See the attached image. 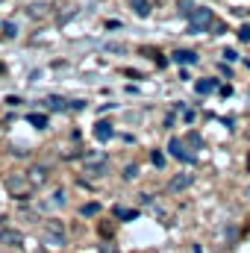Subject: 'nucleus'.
I'll use <instances>...</instances> for the list:
<instances>
[{"label":"nucleus","mask_w":250,"mask_h":253,"mask_svg":"<svg viewBox=\"0 0 250 253\" xmlns=\"http://www.w3.org/2000/svg\"><path fill=\"white\" fill-rule=\"evenodd\" d=\"M212 24H215V15H212V9H206V6H197V9H191V18H188V33H206Z\"/></svg>","instance_id":"obj_1"},{"label":"nucleus","mask_w":250,"mask_h":253,"mask_svg":"<svg viewBox=\"0 0 250 253\" xmlns=\"http://www.w3.org/2000/svg\"><path fill=\"white\" fill-rule=\"evenodd\" d=\"M168 153H171L174 159H180V162H194V156L186 150V141H183V138H171V141H168Z\"/></svg>","instance_id":"obj_2"},{"label":"nucleus","mask_w":250,"mask_h":253,"mask_svg":"<svg viewBox=\"0 0 250 253\" xmlns=\"http://www.w3.org/2000/svg\"><path fill=\"white\" fill-rule=\"evenodd\" d=\"M103 171H106V156L103 153L85 156V174H103Z\"/></svg>","instance_id":"obj_3"},{"label":"nucleus","mask_w":250,"mask_h":253,"mask_svg":"<svg viewBox=\"0 0 250 253\" xmlns=\"http://www.w3.org/2000/svg\"><path fill=\"white\" fill-rule=\"evenodd\" d=\"M47 245H53V248H59V245H65V233H62V227L59 224H50L47 227Z\"/></svg>","instance_id":"obj_4"},{"label":"nucleus","mask_w":250,"mask_h":253,"mask_svg":"<svg viewBox=\"0 0 250 253\" xmlns=\"http://www.w3.org/2000/svg\"><path fill=\"white\" fill-rule=\"evenodd\" d=\"M112 135H115V129H112L109 121H97V126H94V138L97 141H109Z\"/></svg>","instance_id":"obj_5"},{"label":"nucleus","mask_w":250,"mask_h":253,"mask_svg":"<svg viewBox=\"0 0 250 253\" xmlns=\"http://www.w3.org/2000/svg\"><path fill=\"white\" fill-rule=\"evenodd\" d=\"M191 186V174H180V177H174L171 183H168V191H183Z\"/></svg>","instance_id":"obj_6"},{"label":"nucleus","mask_w":250,"mask_h":253,"mask_svg":"<svg viewBox=\"0 0 250 253\" xmlns=\"http://www.w3.org/2000/svg\"><path fill=\"white\" fill-rule=\"evenodd\" d=\"M174 62L194 65V62H197V53H194V50H177V53H174Z\"/></svg>","instance_id":"obj_7"},{"label":"nucleus","mask_w":250,"mask_h":253,"mask_svg":"<svg viewBox=\"0 0 250 253\" xmlns=\"http://www.w3.org/2000/svg\"><path fill=\"white\" fill-rule=\"evenodd\" d=\"M129 6H132V12H135L138 18H147V15H150V3H147V0H129Z\"/></svg>","instance_id":"obj_8"},{"label":"nucleus","mask_w":250,"mask_h":253,"mask_svg":"<svg viewBox=\"0 0 250 253\" xmlns=\"http://www.w3.org/2000/svg\"><path fill=\"white\" fill-rule=\"evenodd\" d=\"M215 85H218L215 80H200L194 88H197V94H212V91H215Z\"/></svg>","instance_id":"obj_9"},{"label":"nucleus","mask_w":250,"mask_h":253,"mask_svg":"<svg viewBox=\"0 0 250 253\" xmlns=\"http://www.w3.org/2000/svg\"><path fill=\"white\" fill-rule=\"evenodd\" d=\"M138 212L135 209H121V206H115V218H121V221H132Z\"/></svg>","instance_id":"obj_10"},{"label":"nucleus","mask_w":250,"mask_h":253,"mask_svg":"<svg viewBox=\"0 0 250 253\" xmlns=\"http://www.w3.org/2000/svg\"><path fill=\"white\" fill-rule=\"evenodd\" d=\"M44 177H47V168H33L30 171V183H44Z\"/></svg>","instance_id":"obj_11"},{"label":"nucleus","mask_w":250,"mask_h":253,"mask_svg":"<svg viewBox=\"0 0 250 253\" xmlns=\"http://www.w3.org/2000/svg\"><path fill=\"white\" fill-rule=\"evenodd\" d=\"M0 239H3L6 245H18V242H21V233H12V230H3V233H0Z\"/></svg>","instance_id":"obj_12"},{"label":"nucleus","mask_w":250,"mask_h":253,"mask_svg":"<svg viewBox=\"0 0 250 253\" xmlns=\"http://www.w3.org/2000/svg\"><path fill=\"white\" fill-rule=\"evenodd\" d=\"M30 124L39 126V129H44V126H47V115H39V112H36V115H30Z\"/></svg>","instance_id":"obj_13"},{"label":"nucleus","mask_w":250,"mask_h":253,"mask_svg":"<svg viewBox=\"0 0 250 253\" xmlns=\"http://www.w3.org/2000/svg\"><path fill=\"white\" fill-rule=\"evenodd\" d=\"M44 103H47V109H65V100H62V97H47Z\"/></svg>","instance_id":"obj_14"},{"label":"nucleus","mask_w":250,"mask_h":253,"mask_svg":"<svg viewBox=\"0 0 250 253\" xmlns=\"http://www.w3.org/2000/svg\"><path fill=\"white\" fill-rule=\"evenodd\" d=\"M239 42H245V44H250V24H245V27H239Z\"/></svg>","instance_id":"obj_15"},{"label":"nucleus","mask_w":250,"mask_h":253,"mask_svg":"<svg viewBox=\"0 0 250 253\" xmlns=\"http://www.w3.org/2000/svg\"><path fill=\"white\" fill-rule=\"evenodd\" d=\"M97 212H100V206H97V203H85V206H83V215H88V218H91V215H97Z\"/></svg>","instance_id":"obj_16"},{"label":"nucleus","mask_w":250,"mask_h":253,"mask_svg":"<svg viewBox=\"0 0 250 253\" xmlns=\"http://www.w3.org/2000/svg\"><path fill=\"white\" fill-rule=\"evenodd\" d=\"M150 159H153V165H156V168H162V165H165V156H162L159 150H153V156H150Z\"/></svg>","instance_id":"obj_17"},{"label":"nucleus","mask_w":250,"mask_h":253,"mask_svg":"<svg viewBox=\"0 0 250 253\" xmlns=\"http://www.w3.org/2000/svg\"><path fill=\"white\" fill-rule=\"evenodd\" d=\"M135 174H138V168H135V165H126V168H124V180H132Z\"/></svg>","instance_id":"obj_18"},{"label":"nucleus","mask_w":250,"mask_h":253,"mask_svg":"<svg viewBox=\"0 0 250 253\" xmlns=\"http://www.w3.org/2000/svg\"><path fill=\"white\" fill-rule=\"evenodd\" d=\"M53 203H56V206H59V203H65V191H62V189L53 191Z\"/></svg>","instance_id":"obj_19"},{"label":"nucleus","mask_w":250,"mask_h":253,"mask_svg":"<svg viewBox=\"0 0 250 253\" xmlns=\"http://www.w3.org/2000/svg\"><path fill=\"white\" fill-rule=\"evenodd\" d=\"M186 141L191 144V147H200V135H197V132H191V135H188Z\"/></svg>","instance_id":"obj_20"},{"label":"nucleus","mask_w":250,"mask_h":253,"mask_svg":"<svg viewBox=\"0 0 250 253\" xmlns=\"http://www.w3.org/2000/svg\"><path fill=\"white\" fill-rule=\"evenodd\" d=\"M191 6H194L191 0H180V12H191Z\"/></svg>","instance_id":"obj_21"},{"label":"nucleus","mask_w":250,"mask_h":253,"mask_svg":"<svg viewBox=\"0 0 250 253\" xmlns=\"http://www.w3.org/2000/svg\"><path fill=\"white\" fill-rule=\"evenodd\" d=\"M3 33H6V36H15L18 30H15V24H3Z\"/></svg>","instance_id":"obj_22"}]
</instances>
